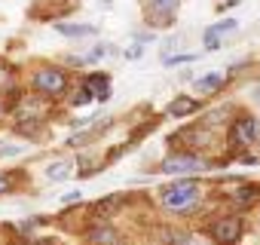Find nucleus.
Returning <instances> with one entry per match:
<instances>
[{"instance_id": "4468645a", "label": "nucleus", "mask_w": 260, "mask_h": 245, "mask_svg": "<svg viewBox=\"0 0 260 245\" xmlns=\"http://www.w3.org/2000/svg\"><path fill=\"white\" fill-rule=\"evenodd\" d=\"M89 242H95V245H116V233L110 227H101V230H95L89 236Z\"/></svg>"}, {"instance_id": "f03ea898", "label": "nucleus", "mask_w": 260, "mask_h": 245, "mask_svg": "<svg viewBox=\"0 0 260 245\" xmlns=\"http://www.w3.org/2000/svg\"><path fill=\"white\" fill-rule=\"evenodd\" d=\"M257 138H260V126L251 113H239L230 122V147L233 150H248L257 144Z\"/></svg>"}, {"instance_id": "7ed1b4c3", "label": "nucleus", "mask_w": 260, "mask_h": 245, "mask_svg": "<svg viewBox=\"0 0 260 245\" xmlns=\"http://www.w3.org/2000/svg\"><path fill=\"white\" fill-rule=\"evenodd\" d=\"M208 233H211V242H217V245H239V239L245 233V221L239 215H223V218L211 221Z\"/></svg>"}, {"instance_id": "a211bd4d", "label": "nucleus", "mask_w": 260, "mask_h": 245, "mask_svg": "<svg viewBox=\"0 0 260 245\" xmlns=\"http://www.w3.org/2000/svg\"><path fill=\"white\" fill-rule=\"evenodd\" d=\"M10 190V178L7 175H0V193H7Z\"/></svg>"}, {"instance_id": "f8f14e48", "label": "nucleus", "mask_w": 260, "mask_h": 245, "mask_svg": "<svg viewBox=\"0 0 260 245\" xmlns=\"http://www.w3.org/2000/svg\"><path fill=\"white\" fill-rule=\"evenodd\" d=\"M71 172H74V163L71 160H58V163H49L46 166V178L49 181H68Z\"/></svg>"}, {"instance_id": "2eb2a0df", "label": "nucleus", "mask_w": 260, "mask_h": 245, "mask_svg": "<svg viewBox=\"0 0 260 245\" xmlns=\"http://www.w3.org/2000/svg\"><path fill=\"white\" fill-rule=\"evenodd\" d=\"M13 86V68L0 62V89H10Z\"/></svg>"}, {"instance_id": "412c9836", "label": "nucleus", "mask_w": 260, "mask_h": 245, "mask_svg": "<svg viewBox=\"0 0 260 245\" xmlns=\"http://www.w3.org/2000/svg\"><path fill=\"white\" fill-rule=\"evenodd\" d=\"M37 245H55V242H46V239H43V242H37Z\"/></svg>"}, {"instance_id": "39448f33", "label": "nucleus", "mask_w": 260, "mask_h": 245, "mask_svg": "<svg viewBox=\"0 0 260 245\" xmlns=\"http://www.w3.org/2000/svg\"><path fill=\"white\" fill-rule=\"evenodd\" d=\"M34 89L46 95H61L68 89V74L61 68H40L34 74Z\"/></svg>"}, {"instance_id": "9b49d317", "label": "nucleus", "mask_w": 260, "mask_h": 245, "mask_svg": "<svg viewBox=\"0 0 260 245\" xmlns=\"http://www.w3.org/2000/svg\"><path fill=\"white\" fill-rule=\"evenodd\" d=\"M199 110V101L196 98H187V95H181V98H175L172 104H169V113L172 116H190V113H196Z\"/></svg>"}, {"instance_id": "f3484780", "label": "nucleus", "mask_w": 260, "mask_h": 245, "mask_svg": "<svg viewBox=\"0 0 260 245\" xmlns=\"http://www.w3.org/2000/svg\"><path fill=\"white\" fill-rule=\"evenodd\" d=\"M125 58H141V43L128 46V49H125Z\"/></svg>"}, {"instance_id": "ddd939ff", "label": "nucleus", "mask_w": 260, "mask_h": 245, "mask_svg": "<svg viewBox=\"0 0 260 245\" xmlns=\"http://www.w3.org/2000/svg\"><path fill=\"white\" fill-rule=\"evenodd\" d=\"M55 31H58V34H64V37H89V34H95V28H92V25H71V22L55 25Z\"/></svg>"}, {"instance_id": "aec40b11", "label": "nucleus", "mask_w": 260, "mask_h": 245, "mask_svg": "<svg viewBox=\"0 0 260 245\" xmlns=\"http://www.w3.org/2000/svg\"><path fill=\"white\" fill-rule=\"evenodd\" d=\"M187 245H211V242H202V239H187Z\"/></svg>"}, {"instance_id": "6e6552de", "label": "nucleus", "mask_w": 260, "mask_h": 245, "mask_svg": "<svg viewBox=\"0 0 260 245\" xmlns=\"http://www.w3.org/2000/svg\"><path fill=\"white\" fill-rule=\"evenodd\" d=\"M257 199H260V184H239L236 193H233V202L239 208H251Z\"/></svg>"}, {"instance_id": "0eeeda50", "label": "nucleus", "mask_w": 260, "mask_h": 245, "mask_svg": "<svg viewBox=\"0 0 260 245\" xmlns=\"http://www.w3.org/2000/svg\"><path fill=\"white\" fill-rule=\"evenodd\" d=\"M236 28H239V22H236V19H223V22L211 25V28L205 31V49H220L223 34H230V31H236Z\"/></svg>"}, {"instance_id": "f257e3e1", "label": "nucleus", "mask_w": 260, "mask_h": 245, "mask_svg": "<svg viewBox=\"0 0 260 245\" xmlns=\"http://www.w3.org/2000/svg\"><path fill=\"white\" fill-rule=\"evenodd\" d=\"M159 205L172 215H193L202 205V187L193 178H181L172 181L159 190Z\"/></svg>"}, {"instance_id": "6ab92c4d", "label": "nucleus", "mask_w": 260, "mask_h": 245, "mask_svg": "<svg viewBox=\"0 0 260 245\" xmlns=\"http://www.w3.org/2000/svg\"><path fill=\"white\" fill-rule=\"evenodd\" d=\"M251 98H254V101H257V107H260V83H257V86L251 89Z\"/></svg>"}, {"instance_id": "9d476101", "label": "nucleus", "mask_w": 260, "mask_h": 245, "mask_svg": "<svg viewBox=\"0 0 260 245\" xmlns=\"http://www.w3.org/2000/svg\"><path fill=\"white\" fill-rule=\"evenodd\" d=\"M107 83H110V80H107V74H89L83 86H86L95 98H101V101H104V98H107V92H110V86H107Z\"/></svg>"}, {"instance_id": "20e7f679", "label": "nucleus", "mask_w": 260, "mask_h": 245, "mask_svg": "<svg viewBox=\"0 0 260 245\" xmlns=\"http://www.w3.org/2000/svg\"><path fill=\"white\" fill-rule=\"evenodd\" d=\"M159 169L166 175H193V172H205L208 163L199 160V157H193V154H172V157H166L159 163Z\"/></svg>"}, {"instance_id": "1a4fd4ad", "label": "nucleus", "mask_w": 260, "mask_h": 245, "mask_svg": "<svg viewBox=\"0 0 260 245\" xmlns=\"http://www.w3.org/2000/svg\"><path fill=\"white\" fill-rule=\"evenodd\" d=\"M223 83H226V77H223L220 71H211V74H202V77L196 80V89H199V92H220Z\"/></svg>"}, {"instance_id": "423d86ee", "label": "nucleus", "mask_w": 260, "mask_h": 245, "mask_svg": "<svg viewBox=\"0 0 260 245\" xmlns=\"http://www.w3.org/2000/svg\"><path fill=\"white\" fill-rule=\"evenodd\" d=\"M144 16L150 25H172L178 16V0H147Z\"/></svg>"}, {"instance_id": "dca6fc26", "label": "nucleus", "mask_w": 260, "mask_h": 245, "mask_svg": "<svg viewBox=\"0 0 260 245\" xmlns=\"http://www.w3.org/2000/svg\"><path fill=\"white\" fill-rule=\"evenodd\" d=\"M187 62H196V55H193V52H184V55H172V58H166L169 68H175V65H187Z\"/></svg>"}]
</instances>
